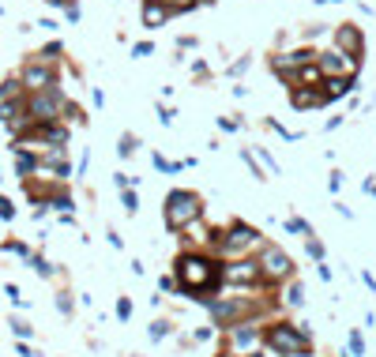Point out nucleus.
<instances>
[{
    "instance_id": "obj_44",
    "label": "nucleus",
    "mask_w": 376,
    "mask_h": 357,
    "mask_svg": "<svg viewBox=\"0 0 376 357\" xmlns=\"http://www.w3.org/2000/svg\"><path fill=\"white\" fill-rule=\"evenodd\" d=\"M361 286H369V290H373V294H376V279H373V274H369V271H361Z\"/></svg>"
},
{
    "instance_id": "obj_16",
    "label": "nucleus",
    "mask_w": 376,
    "mask_h": 357,
    "mask_svg": "<svg viewBox=\"0 0 376 357\" xmlns=\"http://www.w3.org/2000/svg\"><path fill=\"white\" fill-rule=\"evenodd\" d=\"M170 8L166 4H158V0H143V26H147V31H154V26H162V23H166L170 19Z\"/></svg>"
},
{
    "instance_id": "obj_9",
    "label": "nucleus",
    "mask_w": 376,
    "mask_h": 357,
    "mask_svg": "<svg viewBox=\"0 0 376 357\" xmlns=\"http://www.w3.org/2000/svg\"><path fill=\"white\" fill-rule=\"evenodd\" d=\"M316 64L324 68V76H327V79H335V76L357 79V68H361V60L350 57V53H343V49H327V53H320Z\"/></svg>"
},
{
    "instance_id": "obj_13",
    "label": "nucleus",
    "mask_w": 376,
    "mask_h": 357,
    "mask_svg": "<svg viewBox=\"0 0 376 357\" xmlns=\"http://www.w3.org/2000/svg\"><path fill=\"white\" fill-rule=\"evenodd\" d=\"M279 297H282V308H290V313H301L305 308V282L301 279H290L279 286Z\"/></svg>"
},
{
    "instance_id": "obj_8",
    "label": "nucleus",
    "mask_w": 376,
    "mask_h": 357,
    "mask_svg": "<svg viewBox=\"0 0 376 357\" xmlns=\"http://www.w3.org/2000/svg\"><path fill=\"white\" fill-rule=\"evenodd\" d=\"M64 109H72L68 98L53 87V90H38V94H31V102H26V117H31V124H53Z\"/></svg>"
},
{
    "instance_id": "obj_40",
    "label": "nucleus",
    "mask_w": 376,
    "mask_h": 357,
    "mask_svg": "<svg viewBox=\"0 0 376 357\" xmlns=\"http://www.w3.org/2000/svg\"><path fill=\"white\" fill-rule=\"evenodd\" d=\"M245 68H249V57H241V60H237V64H230V76L237 79V76H241Z\"/></svg>"
},
{
    "instance_id": "obj_48",
    "label": "nucleus",
    "mask_w": 376,
    "mask_h": 357,
    "mask_svg": "<svg viewBox=\"0 0 376 357\" xmlns=\"http://www.w3.org/2000/svg\"><path fill=\"white\" fill-rule=\"evenodd\" d=\"M316 4H338V0H316Z\"/></svg>"
},
{
    "instance_id": "obj_27",
    "label": "nucleus",
    "mask_w": 376,
    "mask_h": 357,
    "mask_svg": "<svg viewBox=\"0 0 376 357\" xmlns=\"http://www.w3.org/2000/svg\"><path fill=\"white\" fill-rule=\"evenodd\" d=\"M132 313H136V305L128 297H117V319H121V324H128V319H132Z\"/></svg>"
},
{
    "instance_id": "obj_14",
    "label": "nucleus",
    "mask_w": 376,
    "mask_h": 357,
    "mask_svg": "<svg viewBox=\"0 0 376 357\" xmlns=\"http://www.w3.org/2000/svg\"><path fill=\"white\" fill-rule=\"evenodd\" d=\"M354 87H357V79H346V76H335V79H324V94H327V102H338V98H350L354 94Z\"/></svg>"
},
{
    "instance_id": "obj_25",
    "label": "nucleus",
    "mask_w": 376,
    "mask_h": 357,
    "mask_svg": "<svg viewBox=\"0 0 376 357\" xmlns=\"http://www.w3.org/2000/svg\"><path fill=\"white\" fill-rule=\"evenodd\" d=\"M31 267L42 274V279H53V263L45 260V256H38V252H31Z\"/></svg>"
},
{
    "instance_id": "obj_41",
    "label": "nucleus",
    "mask_w": 376,
    "mask_h": 357,
    "mask_svg": "<svg viewBox=\"0 0 376 357\" xmlns=\"http://www.w3.org/2000/svg\"><path fill=\"white\" fill-rule=\"evenodd\" d=\"M158 121H162V124H166V128L173 124V113H170V109H166V106H158Z\"/></svg>"
},
{
    "instance_id": "obj_36",
    "label": "nucleus",
    "mask_w": 376,
    "mask_h": 357,
    "mask_svg": "<svg viewBox=\"0 0 376 357\" xmlns=\"http://www.w3.org/2000/svg\"><path fill=\"white\" fill-rule=\"evenodd\" d=\"M4 294H8V297H12V305H19V308L26 305V301L19 297V286H12V282H8V286H4Z\"/></svg>"
},
{
    "instance_id": "obj_29",
    "label": "nucleus",
    "mask_w": 376,
    "mask_h": 357,
    "mask_svg": "<svg viewBox=\"0 0 376 357\" xmlns=\"http://www.w3.org/2000/svg\"><path fill=\"white\" fill-rule=\"evenodd\" d=\"M343 185H346V173H343V169H332V173H327V188H332L335 196L343 192Z\"/></svg>"
},
{
    "instance_id": "obj_6",
    "label": "nucleus",
    "mask_w": 376,
    "mask_h": 357,
    "mask_svg": "<svg viewBox=\"0 0 376 357\" xmlns=\"http://www.w3.org/2000/svg\"><path fill=\"white\" fill-rule=\"evenodd\" d=\"M222 290H237V294H260L263 274L256 256H245V260H222Z\"/></svg>"
},
{
    "instance_id": "obj_4",
    "label": "nucleus",
    "mask_w": 376,
    "mask_h": 357,
    "mask_svg": "<svg viewBox=\"0 0 376 357\" xmlns=\"http://www.w3.org/2000/svg\"><path fill=\"white\" fill-rule=\"evenodd\" d=\"M263 249V233L256 226L234 218L230 226H222V244H218V260H245Z\"/></svg>"
},
{
    "instance_id": "obj_37",
    "label": "nucleus",
    "mask_w": 376,
    "mask_h": 357,
    "mask_svg": "<svg viewBox=\"0 0 376 357\" xmlns=\"http://www.w3.org/2000/svg\"><path fill=\"white\" fill-rule=\"evenodd\" d=\"M218 128H222V132H237V128H241V121H230V117H218Z\"/></svg>"
},
{
    "instance_id": "obj_18",
    "label": "nucleus",
    "mask_w": 376,
    "mask_h": 357,
    "mask_svg": "<svg viewBox=\"0 0 376 357\" xmlns=\"http://www.w3.org/2000/svg\"><path fill=\"white\" fill-rule=\"evenodd\" d=\"M170 335H173L170 319H151V327H147V338H151V342H166Z\"/></svg>"
},
{
    "instance_id": "obj_19",
    "label": "nucleus",
    "mask_w": 376,
    "mask_h": 357,
    "mask_svg": "<svg viewBox=\"0 0 376 357\" xmlns=\"http://www.w3.org/2000/svg\"><path fill=\"white\" fill-rule=\"evenodd\" d=\"M305 252L313 256V263H324V260H327V249H324V241H320L316 233H313V237H305Z\"/></svg>"
},
{
    "instance_id": "obj_21",
    "label": "nucleus",
    "mask_w": 376,
    "mask_h": 357,
    "mask_svg": "<svg viewBox=\"0 0 376 357\" xmlns=\"http://www.w3.org/2000/svg\"><path fill=\"white\" fill-rule=\"evenodd\" d=\"M121 207H124L128 218L140 215V196H136V188H124V192H121Z\"/></svg>"
},
{
    "instance_id": "obj_24",
    "label": "nucleus",
    "mask_w": 376,
    "mask_h": 357,
    "mask_svg": "<svg viewBox=\"0 0 376 357\" xmlns=\"http://www.w3.org/2000/svg\"><path fill=\"white\" fill-rule=\"evenodd\" d=\"M346 350H350L354 357H365V335L357 331V327L350 331V338H346Z\"/></svg>"
},
{
    "instance_id": "obj_20",
    "label": "nucleus",
    "mask_w": 376,
    "mask_h": 357,
    "mask_svg": "<svg viewBox=\"0 0 376 357\" xmlns=\"http://www.w3.org/2000/svg\"><path fill=\"white\" fill-rule=\"evenodd\" d=\"M241 162H245V166H249V173H252L256 181H268V173H263V166H260V162H256L252 147H245V151H241Z\"/></svg>"
},
{
    "instance_id": "obj_46",
    "label": "nucleus",
    "mask_w": 376,
    "mask_h": 357,
    "mask_svg": "<svg viewBox=\"0 0 376 357\" xmlns=\"http://www.w3.org/2000/svg\"><path fill=\"white\" fill-rule=\"evenodd\" d=\"M361 324H365V327H369V331H373V327H376V313H365V316H361Z\"/></svg>"
},
{
    "instance_id": "obj_39",
    "label": "nucleus",
    "mask_w": 376,
    "mask_h": 357,
    "mask_svg": "<svg viewBox=\"0 0 376 357\" xmlns=\"http://www.w3.org/2000/svg\"><path fill=\"white\" fill-rule=\"evenodd\" d=\"M154 45L151 42H140V45H132V57H147V53H151Z\"/></svg>"
},
{
    "instance_id": "obj_7",
    "label": "nucleus",
    "mask_w": 376,
    "mask_h": 357,
    "mask_svg": "<svg viewBox=\"0 0 376 357\" xmlns=\"http://www.w3.org/2000/svg\"><path fill=\"white\" fill-rule=\"evenodd\" d=\"M256 350H263V324L260 319H245V324H237L222 335L226 357H241V354H256Z\"/></svg>"
},
{
    "instance_id": "obj_35",
    "label": "nucleus",
    "mask_w": 376,
    "mask_h": 357,
    "mask_svg": "<svg viewBox=\"0 0 376 357\" xmlns=\"http://www.w3.org/2000/svg\"><path fill=\"white\" fill-rule=\"evenodd\" d=\"M57 53H60V42H49V45L42 49V60H45V64H49V60H57Z\"/></svg>"
},
{
    "instance_id": "obj_3",
    "label": "nucleus",
    "mask_w": 376,
    "mask_h": 357,
    "mask_svg": "<svg viewBox=\"0 0 376 357\" xmlns=\"http://www.w3.org/2000/svg\"><path fill=\"white\" fill-rule=\"evenodd\" d=\"M162 222L170 233H185L188 226L204 222V196L192 188H173L162 204Z\"/></svg>"
},
{
    "instance_id": "obj_28",
    "label": "nucleus",
    "mask_w": 376,
    "mask_h": 357,
    "mask_svg": "<svg viewBox=\"0 0 376 357\" xmlns=\"http://www.w3.org/2000/svg\"><path fill=\"white\" fill-rule=\"evenodd\" d=\"M158 290H162V294H177V297H181V286H177V279H173V271L158 279Z\"/></svg>"
},
{
    "instance_id": "obj_12",
    "label": "nucleus",
    "mask_w": 376,
    "mask_h": 357,
    "mask_svg": "<svg viewBox=\"0 0 376 357\" xmlns=\"http://www.w3.org/2000/svg\"><path fill=\"white\" fill-rule=\"evenodd\" d=\"M290 106L301 109V113H305V109H320V106H327V94L320 87H293L290 90Z\"/></svg>"
},
{
    "instance_id": "obj_34",
    "label": "nucleus",
    "mask_w": 376,
    "mask_h": 357,
    "mask_svg": "<svg viewBox=\"0 0 376 357\" xmlns=\"http://www.w3.org/2000/svg\"><path fill=\"white\" fill-rule=\"evenodd\" d=\"M0 218H4V222H12V218H15V207H12V199H4V196H0Z\"/></svg>"
},
{
    "instance_id": "obj_23",
    "label": "nucleus",
    "mask_w": 376,
    "mask_h": 357,
    "mask_svg": "<svg viewBox=\"0 0 376 357\" xmlns=\"http://www.w3.org/2000/svg\"><path fill=\"white\" fill-rule=\"evenodd\" d=\"M286 230H290V233H297V237H313V233H316L313 226H309L305 218H297V215H293V218H286Z\"/></svg>"
},
{
    "instance_id": "obj_15",
    "label": "nucleus",
    "mask_w": 376,
    "mask_h": 357,
    "mask_svg": "<svg viewBox=\"0 0 376 357\" xmlns=\"http://www.w3.org/2000/svg\"><path fill=\"white\" fill-rule=\"evenodd\" d=\"M324 68L313 60V64H305V68H297L293 72V87H324Z\"/></svg>"
},
{
    "instance_id": "obj_2",
    "label": "nucleus",
    "mask_w": 376,
    "mask_h": 357,
    "mask_svg": "<svg viewBox=\"0 0 376 357\" xmlns=\"http://www.w3.org/2000/svg\"><path fill=\"white\" fill-rule=\"evenodd\" d=\"M313 331H305L293 319H271L263 324V350L271 357H313Z\"/></svg>"
},
{
    "instance_id": "obj_45",
    "label": "nucleus",
    "mask_w": 376,
    "mask_h": 357,
    "mask_svg": "<svg viewBox=\"0 0 376 357\" xmlns=\"http://www.w3.org/2000/svg\"><path fill=\"white\" fill-rule=\"evenodd\" d=\"M361 192H365V196H376V181H373V177L361 181Z\"/></svg>"
},
{
    "instance_id": "obj_42",
    "label": "nucleus",
    "mask_w": 376,
    "mask_h": 357,
    "mask_svg": "<svg viewBox=\"0 0 376 357\" xmlns=\"http://www.w3.org/2000/svg\"><path fill=\"white\" fill-rule=\"evenodd\" d=\"M106 237H109V244H113V249H117V252H121V249H124V241H121V237H117V230H109Z\"/></svg>"
},
{
    "instance_id": "obj_49",
    "label": "nucleus",
    "mask_w": 376,
    "mask_h": 357,
    "mask_svg": "<svg viewBox=\"0 0 376 357\" xmlns=\"http://www.w3.org/2000/svg\"><path fill=\"white\" fill-rule=\"evenodd\" d=\"M196 4H215V0H196Z\"/></svg>"
},
{
    "instance_id": "obj_38",
    "label": "nucleus",
    "mask_w": 376,
    "mask_h": 357,
    "mask_svg": "<svg viewBox=\"0 0 376 357\" xmlns=\"http://www.w3.org/2000/svg\"><path fill=\"white\" fill-rule=\"evenodd\" d=\"M316 274H320V282H332V279H335L332 267H327V260H324V263H316Z\"/></svg>"
},
{
    "instance_id": "obj_1",
    "label": "nucleus",
    "mask_w": 376,
    "mask_h": 357,
    "mask_svg": "<svg viewBox=\"0 0 376 357\" xmlns=\"http://www.w3.org/2000/svg\"><path fill=\"white\" fill-rule=\"evenodd\" d=\"M173 279L181 286V297L204 305L207 297L222 294V260L204 249H181L173 260Z\"/></svg>"
},
{
    "instance_id": "obj_31",
    "label": "nucleus",
    "mask_w": 376,
    "mask_h": 357,
    "mask_svg": "<svg viewBox=\"0 0 376 357\" xmlns=\"http://www.w3.org/2000/svg\"><path fill=\"white\" fill-rule=\"evenodd\" d=\"M15 94H19V83H15V79H8V83H0V98H4V102H12Z\"/></svg>"
},
{
    "instance_id": "obj_17",
    "label": "nucleus",
    "mask_w": 376,
    "mask_h": 357,
    "mask_svg": "<svg viewBox=\"0 0 376 357\" xmlns=\"http://www.w3.org/2000/svg\"><path fill=\"white\" fill-rule=\"evenodd\" d=\"M252 154H256V162L263 166V173H268V177H279V173H282L279 158H271V151H268V147H252Z\"/></svg>"
},
{
    "instance_id": "obj_47",
    "label": "nucleus",
    "mask_w": 376,
    "mask_h": 357,
    "mask_svg": "<svg viewBox=\"0 0 376 357\" xmlns=\"http://www.w3.org/2000/svg\"><path fill=\"white\" fill-rule=\"evenodd\" d=\"M222 357H226V354H222ZM241 357H271V354H268V350H256V354H241Z\"/></svg>"
},
{
    "instance_id": "obj_50",
    "label": "nucleus",
    "mask_w": 376,
    "mask_h": 357,
    "mask_svg": "<svg viewBox=\"0 0 376 357\" xmlns=\"http://www.w3.org/2000/svg\"><path fill=\"white\" fill-rule=\"evenodd\" d=\"M128 357H143V354H128Z\"/></svg>"
},
{
    "instance_id": "obj_33",
    "label": "nucleus",
    "mask_w": 376,
    "mask_h": 357,
    "mask_svg": "<svg viewBox=\"0 0 376 357\" xmlns=\"http://www.w3.org/2000/svg\"><path fill=\"white\" fill-rule=\"evenodd\" d=\"M72 308H76V305H72V297L68 294H57V313L60 316H72Z\"/></svg>"
},
{
    "instance_id": "obj_32",
    "label": "nucleus",
    "mask_w": 376,
    "mask_h": 357,
    "mask_svg": "<svg viewBox=\"0 0 376 357\" xmlns=\"http://www.w3.org/2000/svg\"><path fill=\"white\" fill-rule=\"evenodd\" d=\"M211 338H215V327H196V331H192V342H211Z\"/></svg>"
},
{
    "instance_id": "obj_22",
    "label": "nucleus",
    "mask_w": 376,
    "mask_h": 357,
    "mask_svg": "<svg viewBox=\"0 0 376 357\" xmlns=\"http://www.w3.org/2000/svg\"><path fill=\"white\" fill-rule=\"evenodd\" d=\"M136 147H140V140H136L132 132H124V135H121V143H117V154H121V158H132Z\"/></svg>"
},
{
    "instance_id": "obj_26",
    "label": "nucleus",
    "mask_w": 376,
    "mask_h": 357,
    "mask_svg": "<svg viewBox=\"0 0 376 357\" xmlns=\"http://www.w3.org/2000/svg\"><path fill=\"white\" fill-rule=\"evenodd\" d=\"M8 327L15 331V338H19V342H23V338H31V335H34V327L26 324V319H19V316H12V324H8Z\"/></svg>"
},
{
    "instance_id": "obj_11",
    "label": "nucleus",
    "mask_w": 376,
    "mask_h": 357,
    "mask_svg": "<svg viewBox=\"0 0 376 357\" xmlns=\"http://www.w3.org/2000/svg\"><path fill=\"white\" fill-rule=\"evenodd\" d=\"M335 49H343V53H350V57L361 60V53H365V38H361V31H357L354 23H343L335 31Z\"/></svg>"
},
{
    "instance_id": "obj_10",
    "label": "nucleus",
    "mask_w": 376,
    "mask_h": 357,
    "mask_svg": "<svg viewBox=\"0 0 376 357\" xmlns=\"http://www.w3.org/2000/svg\"><path fill=\"white\" fill-rule=\"evenodd\" d=\"M23 87H31L34 94H38V90H53L57 87V72H53L49 64H26L23 68Z\"/></svg>"
},
{
    "instance_id": "obj_5",
    "label": "nucleus",
    "mask_w": 376,
    "mask_h": 357,
    "mask_svg": "<svg viewBox=\"0 0 376 357\" xmlns=\"http://www.w3.org/2000/svg\"><path fill=\"white\" fill-rule=\"evenodd\" d=\"M256 263H260V274H263V286L268 290H279L282 282L297 279V267H293L290 252L271 244V241H263V249L256 252Z\"/></svg>"
},
{
    "instance_id": "obj_43",
    "label": "nucleus",
    "mask_w": 376,
    "mask_h": 357,
    "mask_svg": "<svg viewBox=\"0 0 376 357\" xmlns=\"http://www.w3.org/2000/svg\"><path fill=\"white\" fill-rule=\"evenodd\" d=\"M177 49L185 53V49H196V38H177Z\"/></svg>"
},
{
    "instance_id": "obj_30",
    "label": "nucleus",
    "mask_w": 376,
    "mask_h": 357,
    "mask_svg": "<svg viewBox=\"0 0 376 357\" xmlns=\"http://www.w3.org/2000/svg\"><path fill=\"white\" fill-rule=\"evenodd\" d=\"M158 4H166L170 12H188V8H196V0H158Z\"/></svg>"
}]
</instances>
